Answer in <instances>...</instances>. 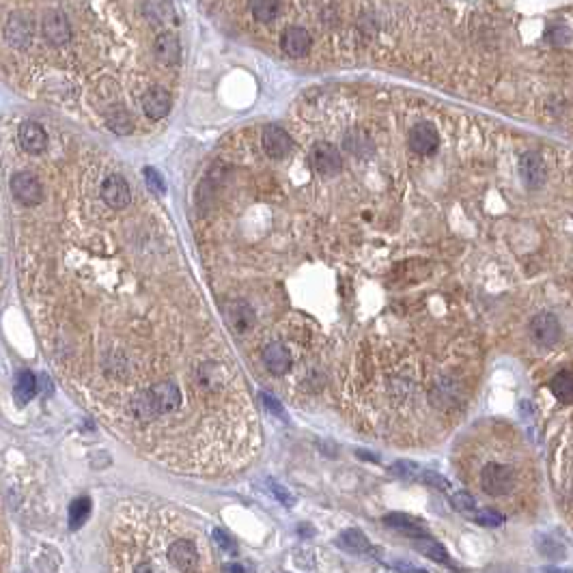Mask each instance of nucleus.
I'll return each instance as SVG.
<instances>
[{"label": "nucleus", "mask_w": 573, "mask_h": 573, "mask_svg": "<svg viewBox=\"0 0 573 573\" xmlns=\"http://www.w3.org/2000/svg\"><path fill=\"white\" fill-rule=\"evenodd\" d=\"M481 487L487 496H506L515 487V472L504 464H487L481 472Z\"/></svg>", "instance_id": "1"}, {"label": "nucleus", "mask_w": 573, "mask_h": 573, "mask_svg": "<svg viewBox=\"0 0 573 573\" xmlns=\"http://www.w3.org/2000/svg\"><path fill=\"white\" fill-rule=\"evenodd\" d=\"M528 332H530V339L535 345L539 347H554L561 337H563V326L558 321V317L554 312H539L532 317L530 326H528Z\"/></svg>", "instance_id": "2"}, {"label": "nucleus", "mask_w": 573, "mask_h": 573, "mask_svg": "<svg viewBox=\"0 0 573 573\" xmlns=\"http://www.w3.org/2000/svg\"><path fill=\"white\" fill-rule=\"evenodd\" d=\"M310 164L312 168L321 173V175H337L341 168H343V155L341 151L330 145V143H317V145H312L310 153Z\"/></svg>", "instance_id": "3"}, {"label": "nucleus", "mask_w": 573, "mask_h": 573, "mask_svg": "<svg viewBox=\"0 0 573 573\" xmlns=\"http://www.w3.org/2000/svg\"><path fill=\"white\" fill-rule=\"evenodd\" d=\"M42 33L46 37V42L52 46H65L71 37V28L63 11L50 9L42 17Z\"/></svg>", "instance_id": "4"}, {"label": "nucleus", "mask_w": 573, "mask_h": 573, "mask_svg": "<svg viewBox=\"0 0 573 573\" xmlns=\"http://www.w3.org/2000/svg\"><path fill=\"white\" fill-rule=\"evenodd\" d=\"M520 177L528 190H539L545 186L547 179V168L543 157L535 151H528L520 157Z\"/></svg>", "instance_id": "5"}, {"label": "nucleus", "mask_w": 573, "mask_h": 573, "mask_svg": "<svg viewBox=\"0 0 573 573\" xmlns=\"http://www.w3.org/2000/svg\"><path fill=\"white\" fill-rule=\"evenodd\" d=\"M11 192L13 196L24 205H37L42 203L44 199V190H42V184L37 182V177L33 173H15L13 179H11Z\"/></svg>", "instance_id": "6"}, {"label": "nucleus", "mask_w": 573, "mask_h": 573, "mask_svg": "<svg viewBox=\"0 0 573 573\" xmlns=\"http://www.w3.org/2000/svg\"><path fill=\"white\" fill-rule=\"evenodd\" d=\"M261 143H263V149L272 160H283V157H287L293 149L291 136L281 125H267L263 130Z\"/></svg>", "instance_id": "7"}, {"label": "nucleus", "mask_w": 573, "mask_h": 573, "mask_svg": "<svg viewBox=\"0 0 573 573\" xmlns=\"http://www.w3.org/2000/svg\"><path fill=\"white\" fill-rule=\"evenodd\" d=\"M312 46L310 33L302 26H289L285 28V33L281 35V50L291 56V58H302L308 54Z\"/></svg>", "instance_id": "8"}, {"label": "nucleus", "mask_w": 573, "mask_h": 573, "mask_svg": "<svg viewBox=\"0 0 573 573\" xmlns=\"http://www.w3.org/2000/svg\"><path fill=\"white\" fill-rule=\"evenodd\" d=\"M33 35H35V26L24 13H13L7 19L5 37L13 48H28V44L33 42Z\"/></svg>", "instance_id": "9"}, {"label": "nucleus", "mask_w": 573, "mask_h": 573, "mask_svg": "<svg viewBox=\"0 0 573 573\" xmlns=\"http://www.w3.org/2000/svg\"><path fill=\"white\" fill-rule=\"evenodd\" d=\"M440 145L438 130L431 123H416L409 132V147L412 151H416L418 155H431L436 153Z\"/></svg>", "instance_id": "10"}, {"label": "nucleus", "mask_w": 573, "mask_h": 573, "mask_svg": "<svg viewBox=\"0 0 573 573\" xmlns=\"http://www.w3.org/2000/svg\"><path fill=\"white\" fill-rule=\"evenodd\" d=\"M102 199L112 207V209H125L130 205V186L123 177L110 175L108 179L102 184Z\"/></svg>", "instance_id": "11"}, {"label": "nucleus", "mask_w": 573, "mask_h": 573, "mask_svg": "<svg viewBox=\"0 0 573 573\" xmlns=\"http://www.w3.org/2000/svg\"><path fill=\"white\" fill-rule=\"evenodd\" d=\"M170 106H173L170 93L162 87H153L143 95V112L149 118H153V121L164 118L170 112Z\"/></svg>", "instance_id": "12"}, {"label": "nucleus", "mask_w": 573, "mask_h": 573, "mask_svg": "<svg viewBox=\"0 0 573 573\" xmlns=\"http://www.w3.org/2000/svg\"><path fill=\"white\" fill-rule=\"evenodd\" d=\"M17 138H19V145H22V149L26 153H33V155L46 151V147H48L46 130L35 121H26V123L19 125Z\"/></svg>", "instance_id": "13"}, {"label": "nucleus", "mask_w": 573, "mask_h": 573, "mask_svg": "<svg viewBox=\"0 0 573 573\" xmlns=\"http://www.w3.org/2000/svg\"><path fill=\"white\" fill-rule=\"evenodd\" d=\"M168 561L175 569L179 571H192L199 565V552H196V545L192 541L179 539L175 541L168 549Z\"/></svg>", "instance_id": "14"}, {"label": "nucleus", "mask_w": 573, "mask_h": 573, "mask_svg": "<svg viewBox=\"0 0 573 573\" xmlns=\"http://www.w3.org/2000/svg\"><path fill=\"white\" fill-rule=\"evenodd\" d=\"M153 54L162 65H177L182 56V48H179V39H177L175 33H162L155 37L153 42Z\"/></svg>", "instance_id": "15"}, {"label": "nucleus", "mask_w": 573, "mask_h": 573, "mask_svg": "<svg viewBox=\"0 0 573 573\" xmlns=\"http://www.w3.org/2000/svg\"><path fill=\"white\" fill-rule=\"evenodd\" d=\"M132 414L141 423H151V421H157L162 416V409H160V405H157L151 388L136 394L134 401H132Z\"/></svg>", "instance_id": "16"}, {"label": "nucleus", "mask_w": 573, "mask_h": 573, "mask_svg": "<svg viewBox=\"0 0 573 573\" xmlns=\"http://www.w3.org/2000/svg\"><path fill=\"white\" fill-rule=\"evenodd\" d=\"M263 362L272 373L283 375L291 369V355L283 343H270L263 349Z\"/></svg>", "instance_id": "17"}, {"label": "nucleus", "mask_w": 573, "mask_h": 573, "mask_svg": "<svg viewBox=\"0 0 573 573\" xmlns=\"http://www.w3.org/2000/svg\"><path fill=\"white\" fill-rule=\"evenodd\" d=\"M151 392H153V397H155L157 405H160L162 414H168V412L179 409V405H182V401H184V399H182V390L177 388L175 384H168V382L153 386Z\"/></svg>", "instance_id": "18"}, {"label": "nucleus", "mask_w": 573, "mask_h": 573, "mask_svg": "<svg viewBox=\"0 0 573 573\" xmlns=\"http://www.w3.org/2000/svg\"><path fill=\"white\" fill-rule=\"evenodd\" d=\"M227 319L233 326V330L237 332H246L252 324H254V312L248 304L244 302H235L227 306Z\"/></svg>", "instance_id": "19"}, {"label": "nucleus", "mask_w": 573, "mask_h": 573, "mask_svg": "<svg viewBox=\"0 0 573 573\" xmlns=\"http://www.w3.org/2000/svg\"><path fill=\"white\" fill-rule=\"evenodd\" d=\"M248 9L252 17L261 24H270L279 17L281 0H248Z\"/></svg>", "instance_id": "20"}, {"label": "nucleus", "mask_w": 573, "mask_h": 573, "mask_svg": "<svg viewBox=\"0 0 573 573\" xmlns=\"http://www.w3.org/2000/svg\"><path fill=\"white\" fill-rule=\"evenodd\" d=\"M549 390L561 403H565V405L573 403V373H569V371L556 373L549 382Z\"/></svg>", "instance_id": "21"}, {"label": "nucleus", "mask_w": 573, "mask_h": 573, "mask_svg": "<svg viewBox=\"0 0 573 573\" xmlns=\"http://www.w3.org/2000/svg\"><path fill=\"white\" fill-rule=\"evenodd\" d=\"M384 524L390 526V528H397L405 535H412V537H427L425 528L409 515H401V513H392V515H386L384 518Z\"/></svg>", "instance_id": "22"}, {"label": "nucleus", "mask_w": 573, "mask_h": 573, "mask_svg": "<svg viewBox=\"0 0 573 573\" xmlns=\"http://www.w3.org/2000/svg\"><path fill=\"white\" fill-rule=\"evenodd\" d=\"M37 394V378L30 371H22L15 382V401L19 405H26Z\"/></svg>", "instance_id": "23"}, {"label": "nucleus", "mask_w": 573, "mask_h": 573, "mask_svg": "<svg viewBox=\"0 0 573 573\" xmlns=\"http://www.w3.org/2000/svg\"><path fill=\"white\" fill-rule=\"evenodd\" d=\"M339 545L345 547L347 552H353V554H364V552L371 549V543L367 539L364 532L360 530H345L343 535L339 537Z\"/></svg>", "instance_id": "24"}, {"label": "nucleus", "mask_w": 573, "mask_h": 573, "mask_svg": "<svg viewBox=\"0 0 573 573\" xmlns=\"http://www.w3.org/2000/svg\"><path fill=\"white\" fill-rule=\"evenodd\" d=\"M91 515V500L87 496L82 498H76L71 504H69V526L76 530V528H80Z\"/></svg>", "instance_id": "25"}, {"label": "nucleus", "mask_w": 573, "mask_h": 573, "mask_svg": "<svg viewBox=\"0 0 573 573\" xmlns=\"http://www.w3.org/2000/svg\"><path fill=\"white\" fill-rule=\"evenodd\" d=\"M345 149L351 151L353 155H358V157H364L373 151L371 147V141L362 134V132H351L345 136Z\"/></svg>", "instance_id": "26"}, {"label": "nucleus", "mask_w": 573, "mask_h": 573, "mask_svg": "<svg viewBox=\"0 0 573 573\" xmlns=\"http://www.w3.org/2000/svg\"><path fill=\"white\" fill-rule=\"evenodd\" d=\"M416 549L423 552L425 556L433 558V561H438V563H448V554H446V549L438 543V541H433V539H427V537H418L416 541Z\"/></svg>", "instance_id": "27"}, {"label": "nucleus", "mask_w": 573, "mask_h": 573, "mask_svg": "<svg viewBox=\"0 0 573 573\" xmlns=\"http://www.w3.org/2000/svg\"><path fill=\"white\" fill-rule=\"evenodd\" d=\"M143 175H145L147 188H149L155 196H164V194H166V184H164V179H162V175L157 173L155 168L147 166V168L143 170Z\"/></svg>", "instance_id": "28"}, {"label": "nucleus", "mask_w": 573, "mask_h": 573, "mask_svg": "<svg viewBox=\"0 0 573 573\" xmlns=\"http://www.w3.org/2000/svg\"><path fill=\"white\" fill-rule=\"evenodd\" d=\"M108 125L114 132H118V134H127L132 130V121H130V116L125 114V110H118V112L108 114Z\"/></svg>", "instance_id": "29"}, {"label": "nucleus", "mask_w": 573, "mask_h": 573, "mask_svg": "<svg viewBox=\"0 0 573 573\" xmlns=\"http://www.w3.org/2000/svg\"><path fill=\"white\" fill-rule=\"evenodd\" d=\"M547 42L554 46H567L571 42V30L565 24H556L554 28L547 30Z\"/></svg>", "instance_id": "30"}, {"label": "nucleus", "mask_w": 573, "mask_h": 573, "mask_svg": "<svg viewBox=\"0 0 573 573\" xmlns=\"http://www.w3.org/2000/svg\"><path fill=\"white\" fill-rule=\"evenodd\" d=\"M392 472L401 479H421V474H423V472H418L416 464H409V461H397L392 466Z\"/></svg>", "instance_id": "31"}, {"label": "nucleus", "mask_w": 573, "mask_h": 573, "mask_svg": "<svg viewBox=\"0 0 573 573\" xmlns=\"http://www.w3.org/2000/svg\"><path fill=\"white\" fill-rule=\"evenodd\" d=\"M452 506L459 509V511H472L474 506H477V502H474V498L470 496V493L466 491H459L452 496Z\"/></svg>", "instance_id": "32"}, {"label": "nucleus", "mask_w": 573, "mask_h": 573, "mask_svg": "<svg viewBox=\"0 0 573 573\" xmlns=\"http://www.w3.org/2000/svg\"><path fill=\"white\" fill-rule=\"evenodd\" d=\"M474 520H477L481 526H498L502 522V518L493 511H481L479 515H474Z\"/></svg>", "instance_id": "33"}, {"label": "nucleus", "mask_w": 573, "mask_h": 573, "mask_svg": "<svg viewBox=\"0 0 573 573\" xmlns=\"http://www.w3.org/2000/svg\"><path fill=\"white\" fill-rule=\"evenodd\" d=\"M213 537H215V541H218V545H220L222 549L231 552V554H235V552H237V547H235L233 539L227 535V532H222V530H213Z\"/></svg>", "instance_id": "34"}, {"label": "nucleus", "mask_w": 573, "mask_h": 573, "mask_svg": "<svg viewBox=\"0 0 573 573\" xmlns=\"http://www.w3.org/2000/svg\"><path fill=\"white\" fill-rule=\"evenodd\" d=\"M261 401L265 403V407H267L270 412H274V414H276V416H281L283 421L287 418V416H285V409L281 407V403H279V401H276L274 397H270V394H265V392H261Z\"/></svg>", "instance_id": "35"}, {"label": "nucleus", "mask_w": 573, "mask_h": 573, "mask_svg": "<svg viewBox=\"0 0 573 573\" xmlns=\"http://www.w3.org/2000/svg\"><path fill=\"white\" fill-rule=\"evenodd\" d=\"M421 479L425 481V483H429V485H436V487H440V489H448L450 485H448V481L446 479H442L440 474H436V472H423L421 474Z\"/></svg>", "instance_id": "36"}, {"label": "nucleus", "mask_w": 573, "mask_h": 573, "mask_svg": "<svg viewBox=\"0 0 573 573\" xmlns=\"http://www.w3.org/2000/svg\"><path fill=\"white\" fill-rule=\"evenodd\" d=\"M272 493L276 498H279L283 504H287V506H291L293 502H295V498L291 496V493L283 487V485H279V483H272Z\"/></svg>", "instance_id": "37"}, {"label": "nucleus", "mask_w": 573, "mask_h": 573, "mask_svg": "<svg viewBox=\"0 0 573 573\" xmlns=\"http://www.w3.org/2000/svg\"><path fill=\"white\" fill-rule=\"evenodd\" d=\"M222 569H224V571H244L242 565H224Z\"/></svg>", "instance_id": "38"}]
</instances>
